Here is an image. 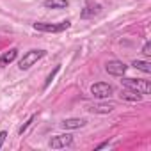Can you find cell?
<instances>
[{"label": "cell", "mask_w": 151, "mask_h": 151, "mask_svg": "<svg viewBox=\"0 0 151 151\" xmlns=\"http://www.w3.org/2000/svg\"><path fill=\"white\" fill-rule=\"evenodd\" d=\"M121 84L126 87V89H132V91H137L140 94H149L151 93V84L149 80H139V78H123Z\"/></svg>", "instance_id": "1"}, {"label": "cell", "mask_w": 151, "mask_h": 151, "mask_svg": "<svg viewBox=\"0 0 151 151\" xmlns=\"http://www.w3.org/2000/svg\"><path fill=\"white\" fill-rule=\"evenodd\" d=\"M45 55H46L45 50H30V52H27V53L20 59V66H18V68H20L22 71H27L29 68H32V66H34L39 59H43Z\"/></svg>", "instance_id": "2"}, {"label": "cell", "mask_w": 151, "mask_h": 151, "mask_svg": "<svg viewBox=\"0 0 151 151\" xmlns=\"http://www.w3.org/2000/svg\"><path fill=\"white\" fill-rule=\"evenodd\" d=\"M71 22L69 20H62L59 23H46V22H37L34 23V29L39 30V32H62L66 29H69Z\"/></svg>", "instance_id": "3"}, {"label": "cell", "mask_w": 151, "mask_h": 151, "mask_svg": "<svg viewBox=\"0 0 151 151\" xmlns=\"http://www.w3.org/2000/svg\"><path fill=\"white\" fill-rule=\"evenodd\" d=\"M91 93H93V96L103 100V98H109V96L114 94V87L110 84H107V82H98V84L91 86Z\"/></svg>", "instance_id": "4"}, {"label": "cell", "mask_w": 151, "mask_h": 151, "mask_svg": "<svg viewBox=\"0 0 151 151\" xmlns=\"http://www.w3.org/2000/svg\"><path fill=\"white\" fill-rule=\"evenodd\" d=\"M71 144H73V135H69V133L55 135V137H52V139L48 140V146H50L52 149H64V147H68V146H71Z\"/></svg>", "instance_id": "5"}, {"label": "cell", "mask_w": 151, "mask_h": 151, "mask_svg": "<svg viewBox=\"0 0 151 151\" xmlns=\"http://www.w3.org/2000/svg\"><path fill=\"white\" fill-rule=\"evenodd\" d=\"M126 68L128 66L124 62H121V60H109L107 66H105L107 73L109 75H114V77H123V75L126 73Z\"/></svg>", "instance_id": "6"}, {"label": "cell", "mask_w": 151, "mask_h": 151, "mask_svg": "<svg viewBox=\"0 0 151 151\" xmlns=\"http://www.w3.org/2000/svg\"><path fill=\"white\" fill-rule=\"evenodd\" d=\"M100 13H101V6L96 4V2H93V0H87V4H86L84 11L80 13V16H82V18H94V16L100 14Z\"/></svg>", "instance_id": "7"}, {"label": "cell", "mask_w": 151, "mask_h": 151, "mask_svg": "<svg viewBox=\"0 0 151 151\" xmlns=\"http://www.w3.org/2000/svg\"><path fill=\"white\" fill-rule=\"evenodd\" d=\"M60 126L64 130H77V128H82L86 126V119H78V117H71V119H64L60 123Z\"/></svg>", "instance_id": "8"}, {"label": "cell", "mask_w": 151, "mask_h": 151, "mask_svg": "<svg viewBox=\"0 0 151 151\" xmlns=\"http://www.w3.org/2000/svg\"><path fill=\"white\" fill-rule=\"evenodd\" d=\"M16 57H18V50H16V48H9L7 52H4L2 55H0V66L4 68V66L11 64Z\"/></svg>", "instance_id": "9"}, {"label": "cell", "mask_w": 151, "mask_h": 151, "mask_svg": "<svg viewBox=\"0 0 151 151\" xmlns=\"http://www.w3.org/2000/svg\"><path fill=\"white\" fill-rule=\"evenodd\" d=\"M43 6L46 9H64L68 7V0H45Z\"/></svg>", "instance_id": "10"}, {"label": "cell", "mask_w": 151, "mask_h": 151, "mask_svg": "<svg viewBox=\"0 0 151 151\" xmlns=\"http://www.w3.org/2000/svg\"><path fill=\"white\" fill-rule=\"evenodd\" d=\"M121 98H123V100H128V101H140V100H142V94L137 93V91L128 89V91H124V93L121 94Z\"/></svg>", "instance_id": "11"}, {"label": "cell", "mask_w": 151, "mask_h": 151, "mask_svg": "<svg viewBox=\"0 0 151 151\" xmlns=\"http://www.w3.org/2000/svg\"><path fill=\"white\" fill-rule=\"evenodd\" d=\"M132 66L135 68V69H140L142 73H146V75H149L151 73V64L149 62H146V60H133L132 62Z\"/></svg>", "instance_id": "12"}, {"label": "cell", "mask_w": 151, "mask_h": 151, "mask_svg": "<svg viewBox=\"0 0 151 151\" xmlns=\"http://www.w3.org/2000/svg\"><path fill=\"white\" fill-rule=\"evenodd\" d=\"M91 112H100V114H107V112H112L114 110V103H109V105H93L89 107Z\"/></svg>", "instance_id": "13"}, {"label": "cell", "mask_w": 151, "mask_h": 151, "mask_svg": "<svg viewBox=\"0 0 151 151\" xmlns=\"http://www.w3.org/2000/svg\"><path fill=\"white\" fill-rule=\"evenodd\" d=\"M34 121H36V116H30V119H29V121H27V123L20 128V130H18V135H23V133H25V132L32 126V123H34Z\"/></svg>", "instance_id": "14"}, {"label": "cell", "mask_w": 151, "mask_h": 151, "mask_svg": "<svg viewBox=\"0 0 151 151\" xmlns=\"http://www.w3.org/2000/svg\"><path fill=\"white\" fill-rule=\"evenodd\" d=\"M59 69H60V66H55V68H53V71H52V73L48 75V77H46V82H45V89H48V86H50V84H52V80L55 78V75H57V71H59Z\"/></svg>", "instance_id": "15"}, {"label": "cell", "mask_w": 151, "mask_h": 151, "mask_svg": "<svg viewBox=\"0 0 151 151\" xmlns=\"http://www.w3.org/2000/svg\"><path fill=\"white\" fill-rule=\"evenodd\" d=\"M142 53H144L146 57H149V55H151V43H149V41L144 45V48H142Z\"/></svg>", "instance_id": "16"}, {"label": "cell", "mask_w": 151, "mask_h": 151, "mask_svg": "<svg viewBox=\"0 0 151 151\" xmlns=\"http://www.w3.org/2000/svg\"><path fill=\"white\" fill-rule=\"evenodd\" d=\"M6 139H7V132H0V147L4 146V142H6Z\"/></svg>", "instance_id": "17"}, {"label": "cell", "mask_w": 151, "mask_h": 151, "mask_svg": "<svg viewBox=\"0 0 151 151\" xmlns=\"http://www.w3.org/2000/svg\"><path fill=\"white\" fill-rule=\"evenodd\" d=\"M107 146H109V142H101V144H98L94 149H103V147H107Z\"/></svg>", "instance_id": "18"}]
</instances>
